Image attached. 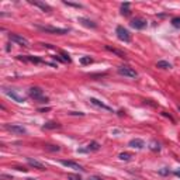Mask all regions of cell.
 Returning <instances> with one entry per match:
<instances>
[{
  "instance_id": "6da1fadb",
  "label": "cell",
  "mask_w": 180,
  "mask_h": 180,
  "mask_svg": "<svg viewBox=\"0 0 180 180\" xmlns=\"http://www.w3.org/2000/svg\"><path fill=\"white\" fill-rule=\"evenodd\" d=\"M40 31H42V33H48V34H57V35H64V34H68L66 28H61V27H52V25H40V24H37L35 25Z\"/></svg>"
},
{
  "instance_id": "7a4b0ae2",
  "label": "cell",
  "mask_w": 180,
  "mask_h": 180,
  "mask_svg": "<svg viewBox=\"0 0 180 180\" xmlns=\"http://www.w3.org/2000/svg\"><path fill=\"white\" fill-rule=\"evenodd\" d=\"M28 96H30L31 99H34V100L40 101V103H48V97L44 96V92L40 87H31V89L28 90Z\"/></svg>"
},
{
  "instance_id": "3957f363",
  "label": "cell",
  "mask_w": 180,
  "mask_h": 180,
  "mask_svg": "<svg viewBox=\"0 0 180 180\" xmlns=\"http://www.w3.org/2000/svg\"><path fill=\"white\" fill-rule=\"evenodd\" d=\"M117 72H118V75H121V76L124 77H130V79H135V77L138 76L137 70L132 69V68L130 66H118V69H117Z\"/></svg>"
},
{
  "instance_id": "277c9868",
  "label": "cell",
  "mask_w": 180,
  "mask_h": 180,
  "mask_svg": "<svg viewBox=\"0 0 180 180\" xmlns=\"http://www.w3.org/2000/svg\"><path fill=\"white\" fill-rule=\"evenodd\" d=\"M115 34H117V38L123 42H131V34L128 33L127 28H124L123 25H118L115 28Z\"/></svg>"
},
{
  "instance_id": "5b68a950",
  "label": "cell",
  "mask_w": 180,
  "mask_h": 180,
  "mask_svg": "<svg viewBox=\"0 0 180 180\" xmlns=\"http://www.w3.org/2000/svg\"><path fill=\"white\" fill-rule=\"evenodd\" d=\"M9 38H10V41L18 44V45H21V47H30L28 40H27V38H24L23 35H18V34H10V35H9Z\"/></svg>"
},
{
  "instance_id": "8992f818",
  "label": "cell",
  "mask_w": 180,
  "mask_h": 180,
  "mask_svg": "<svg viewBox=\"0 0 180 180\" xmlns=\"http://www.w3.org/2000/svg\"><path fill=\"white\" fill-rule=\"evenodd\" d=\"M4 93L7 94L9 97H11L14 101H17V103H24L25 101V97L21 96V94H18L16 92V90H10V89H4Z\"/></svg>"
},
{
  "instance_id": "52a82bcc",
  "label": "cell",
  "mask_w": 180,
  "mask_h": 180,
  "mask_svg": "<svg viewBox=\"0 0 180 180\" xmlns=\"http://www.w3.org/2000/svg\"><path fill=\"white\" fill-rule=\"evenodd\" d=\"M4 128H6L7 131L14 132V134H25L27 132V130L24 127H21V125H16V124H6Z\"/></svg>"
},
{
  "instance_id": "ba28073f",
  "label": "cell",
  "mask_w": 180,
  "mask_h": 180,
  "mask_svg": "<svg viewBox=\"0 0 180 180\" xmlns=\"http://www.w3.org/2000/svg\"><path fill=\"white\" fill-rule=\"evenodd\" d=\"M147 25H148V23H147V20H143V18H134V20L131 21V27L135 28V30H143Z\"/></svg>"
},
{
  "instance_id": "9c48e42d",
  "label": "cell",
  "mask_w": 180,
  "mask_h": 180,
  "mask_svg": "<svg viewBox=\"0 0 180 180\" xmlns=\"http://www.w3.org/2000/svg\"><path fill=\"white\" fill-rule=\"evenodd\" d=\"M27 162H28V165H30V166L35 167V169H38V170H45V169H47V167H45V165L41 163L40 160H37V159H33V158H27Z\"/></svg>"
},
{
  "instance_id": "30bf717a",
  "label": "cell",
  "mask_w": 180,
  "mask_h": 180,
  "mask_svg": "<svg viewBox=\"0 0 180 180\" xmlns=\"http://www.w3.org/2000/svg\"><path fill=\"white\" fill-rule=\"evenodd\" d=\"M61 163L64 165L65 167H69V169H75V170H84L83 167L80 166L79 163L73 162V160H61Z\"/></svg>"
},
{
  "instance_id": "8fae6325",
  "label": "cell",
  "mask_w": 180,
  "mask_h": 180,
  "mask_svg": "<svg viewBox=\"0 0 180 180\" xmlns=\"http://www.w3.org/2000/svg\"><path fill=\"white\" fill-rule=\"evenodd\" d=\"M89 101L93 104V106L99 107V108H103V110H107V111H113V108H111V107H108L107 104L101 103L100 100H97V99H94V97H90V100H89Z\"/></svg>"
},
{
  "instance_id": "7c38bea8",
  "label": "cell",
  "mask_w": 180,
  "mask_h": 180,
  "mask_svg": "<svg viewBox=\"0 0 180 180\" xmlns=\"http://www.w3.org/2000/svg\"><path fill=\"white\" fill-rule=\"evenodd\" d=\"M77 21H79L82 25L87 27V28H97V24L94 23V21L89 20V18H84V17H79V18H77Z\"/></svg>"
},
{
  "instance_id": "4fadbf2b",
  "label": "cell",
  "mask_w": 180,
  "mask_h": 180,
  "mask_svg": "<svg viewBox=\"0 0 180 180\" xmlns=\"http://www.w3.org/2000/svg\"><path fill=\"white\" fill-rule=\"evenodd\" d=\"M104 48H106L108 52H111V53H114V55H117L118 58H123V59H125V52H123V51L117 49V48H114V47H110V45H104Z\"/></svg>"
},
{
  "instance_id": "5bb4252c",
  "label": "cell",
  "mask_w": 180,
  "mask_h": 180,
  "mask_svg": "<svg viewBox=\"0 0 180 180\" xmlns=\"http://www.w3.org/2000/svg\"><path fill=\"white\" fill-rule=\"evenodd\" d=\"M128 145H130L131 148H134V149H142V148L145 147V142H143L142 139H138V138H135V139H131Z\"/></svg>"
},
{
  "instance_id": "9a60e30c",
  "label": "cell",
  "mask_w": 180,
  "mask_h": 180,
  "mask_svg": "<svg viewBox=\"0 0 180 180\" xmlns=\"http://www.w3.org/2000/svg\"><path fill=\"white\" fill-rule=\"evenodd\" d=\"M33 6L38 7V9H41L42 11H51V6H48L47 3H44V2H38V0H33V2H30Z\"/></svg>"
},
{
  "instance_id": "2e32d148",
  "label": "cell",
  "mask_w": 180,
  "mask_h": 180,
  "mask_svg": "<svg viewBox=\"0 0 180 180\" xmlns=\"http://www.w3.org/2000/svg\"><path fill=\"white\" fill-rule=\"evenodd\" d=\"M59 127H61V124H58V123H47L42 127V130H55V128H59Z\"/></svg>"
},
{
  "instance_id": "e0dca14e",
  "label": "cell",
  "mask_w": 180,
  "mask_h": 180,
  "mask_svg": "<svg viewBox=\"0 0 180 180\" xmlns=\"http://www.w3.org/2000/svg\"><path fill=\"white\" fill-rule=\"evenodd\" d=\"M121 14H123V16H128V14H130V3L121 4Z\"/></svg>"
},
{
  "instance_id": "ac0fdd59",
  "label": "cell",
  "mask_w": 180,
  "mask_h": 180,
  "mask_svg": "<svg viewBox=\"0 0 180 180\" xmlns=\"http://www.w3.org/2000/svg\"><path fill=\"white\" fill-rule=\"evenodd\" d=\"M158 68H160V69H170L172 68V65L169 64V62H166V61H159L156 64Z\"/></svg>"
},
{
  "instance_id": "d6986e66",
  "label": "cell",
  "mask_w": 180,
  "mask_h": 180,
  "mask_svg": "<svg viewBox=\"0 0 180 180\" xmlns=\"http://www.w3.org/2000/svg\"><path fill=\"white\" fill-rule=\"evenodd\" d=\"M118 158H120L121 160H124V162H128V160L132 159V155L128 154V152H123V154L118 155Z\"/></svg>"
},
{
  "instance_id": "ffe728a7",
  "label": "cell",
  "mask_w": 180,
  "mask_h": 180,
  "mask_svg": "<svg viewBox=\"0 0 180 180\" xmlns=\"http://www.w3.org/2000/svg\"><path fill=\"white\" fill-rule=\"evenodd\" d=\"M100 149V145L96 142V141H93V142H90L89 145H87V151H99Z\"/></svg>"
},
{
  "instance_id": "44dd1931",
  "label": "cell",
  "mask_w": 180,
  "mask_h": 180,
  "mask_svg": "<svg viewBox=\"0 0 180 180\" xmlns=\"http://www.w3.org/2000/svg\"><path fill=\"white\" fill-rule=\"evenodd\" d=\"M92 62H93V59H92L90 57H83V58H80V64H82V65H90Z\"/></svg>"
},
{
  "instance_id": "7402d4cb",
  "label": "cell",
  "mask_w": 180,
  "mask_h": 180,
  "mask_svg": "<svg viewBox=\"0 0 180 180\" xmlns=\"http://www.w3.org/2000/svg\"><path fill=\"white\" fill-rule=\"evenodd\" d=\"M172 25L174 28H180V17H173L172 18Z\"/></svg>"
},
{
  "instance_id": "603a6c76",
  "label": "cell",
  "mask_w": 180,
  "mask_h": 180,
  "mask_svg": "<svg viewBox=\"0 0 180 180\" xmlns=\"http://www.w3.org/2000/svg\"><path fill=\"white\" fill-rule=\"evenodd\" d=\"M149 148H151V149H152V151H159V149H160L159 143H158L156 141H152V142L149 143Z\"/></svg>"
},
{
  "instance_id": "cb8c5ba5",
  "label": "cell",
  "mask_w": 180,
  "mask_h": 180,
  "mask_svg": "<svg viewBox=\"0 0 180 180\" xmlns=\"http://www.w3.org/2000/svg\"><path fill=\"white\" fill-rule=\"evenodd\" d=\"M45 149H47V151H51V152H58L61 148H59V147H55V145H47V147H45Z\"/></svg>"
},
{
  "instance_id": "d4e9b609",
  "label": "cell",
  "mask_w": 180,
  "mask_h": 180,
  "mask_svg": "<svg viewBox=\"0 0 180 180\" xmlns=\"http://www.w3.org/2000/svg\"><path fill=\"white\" fill-rule=\"evenodd\" d=\"M66 177H68V180H82V177H80L79 174H72V173H69Z\"/></svg>"
},
{
  "instance_id": "484cf974",
  "label": "cell",
  "mask_w": 180,
  "mask_h": 180,
  "mask_svg": "<svg viewBox=\"0 0 180 180\" xmlns=\"http://www.w3.org/2000/svg\"><path fill=\"white\" fill-rule=\"evenodd\" d=\"M64 4H66V6H72V7H76V9H82V4L72 3V2H64Z\"/></svg>"
},
{
  "instance_id": "4316f807",
  "label": "cell",
  "mask_w": 180,
  "mask_h": 180,
  "mask_svg": "<svg viewBox=\"0 0 180 180\" xmlns=\"http://www.w3.org/2000/svg\"><path fill=\"white\" fill-rule=\"evenodd\" d=\"M61 55L64 57V61H65V62H70V58H69V55H68L66 52H64V51H61Z\"/></svg>"
},
{
  "instance_id": "83f0119b",
  "label": "cell",
  "mask_w": 180,
  "mask_h": 180,
  "mask_svg": "<svg viewBox=\"0 0 180 180\" xmlns=\"http://www.w3.org/2000/svg\"><path fill=\"white\" fill-rule=\"evenodd\" d=\"M70 115H80V117H83L84 115V113H80V111H79V113H77V111H70Z\"/></svg>"
},
{
  "instance_id": "f1b7e54d",
  "label": "cell",
  "mask_w": 180,
  "mask_h": 180,
  "mask_svg": "<svg viewBox=\"0 0 180 180\" xmlns=\"http://www.w3.org/2000/svg\"><path fill=\"white\" fill-rule=\"evenodd\" d=\"M159 173L160 174H169L170 172H169V169H162V170H159Z\"/></svg>"
},
{
  "instance_id": "f546056e",
  "label": "cell",
  "mask_w": 180,
  "mask_h": 180,
  "mask_svg": "<svg viewBox=\"0 0 180 180\" xmlns=\"http://www.w3.org/2000/svg\"><path fill=\"white\" fill-rule=\"evenodd\" d=\"M89 180H101V177H99V176H90Z\"/></svg>"
},
{
  "instance_id": "4dcf8cb0",
  "label": "cell",
  "mask_w": 180,
  "mask_h": 180,
  "mask_svg": "<svg viewBox=\"0 0 180 180\" xmlns=\"http://www.w3.org/2000/svg\"><path fill=\"white\" fill-rule=\"evenodd\" d=\"M49 110V107H47V108H40L38 111H41V113H45V111H48Z\"/></svg>"
},
{
  "instance_id": "1f68e13d",
  "label": "cell",
  "mask_w": 180,
  "mask_h": 180,
  "mask_svg": "<svg viewBox=\"0 0 180 180\" xmlns=\"http://www.w3.org/2000/svg\"><path fill=\"white\" fill-rule=\"evenodd\" d=\"M176 174H177V176H180V170H177V172H176Z\"/></svg>"
}]
</instances>
